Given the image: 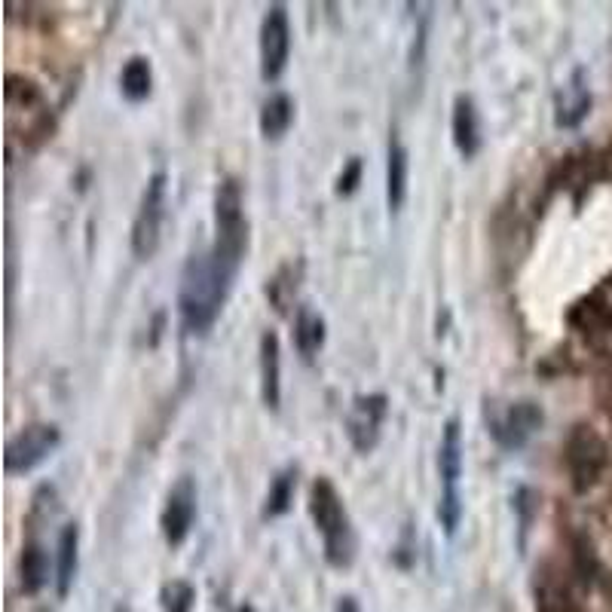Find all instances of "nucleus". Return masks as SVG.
<instances>
[{
    "label": "nucleus",
    "mask_w": 612,
    "mask_h": 612,
    "mask_svg": "<svg viewBox=\"0 0 612 612\" xmlns=\"http://www.w3.org/2000/svg\"><path fill=\"white\" fill-rule=\"evenodd\" d=\"M242 267V258L212 245L206 251L193 254L184 264L181 285H178V313L181 328L187 334H209L224 310V303L233 291L236 273Z\"/></svg>",
    "instance_id": "obj_1"
},
{
    "label": "nucleus",
    "mask_w": 612,
    "mask_h": 612,
    "mask_svg": "<svg viewBox=\"0 0 612 612\" xmlns=\"http://www.w3.org/2000/svg\"><path fill=\"white\" fill-rule=\"evenodd\" d=\"M310 515L316 521V530L322 533L328 564L349 567L355 557V530L343 505V496L328 478H316L310 487Z\"/></svg>",
    "instance_id": "obj_2"
},
{
    "label": "nucleus",
    "mask_w": 612,
    "mask_h": 612,
    "mask_svg": "<svg viewBox=\"0 0 612 612\" xmlns=\"http://www.w3.org/2000/svg\"><path fill=\"white\" fill-rule=\"evenodd\" d=\"M438 475H441V502H438V521L447 536L456 533L463 521V493H459V478H463V429L459 420L444 423L441 447H438Z\"/></svg>",
    "instance_id": "obj_3"
},
{
    "label": "nucleus",
    "mask_w": 612,
    "mask_h": 612,
    "mask_svg": "<svg viewBox=\"0 0 612 612\" xmlns=\"http://www.w3.org/2000/svg\"><path fill=\"white\" fill-rule=\"evenodd\" d=\"M166 172H153L141 193L138 212L132 221V254L138 261H150L160 248L163 221H166Z\"/></svg>",
    "instance_id": "obj_4"
},
{
    "label": "nucleus",
    "mask_w": 612,
    "mask_h": 612,
    "mask_svg": "<svg viewBox=\"0 0 612 612\" xmlns=\"http://www.w3.org/2000/svg\"><path fill=\"white\" fill-rule=\"evenodd\" d=\"M542 423H545L542 407L536 401H530V398L512 401V404H505V407H493V414L487 420L490 435H493V441L502 450H521V447H527V441L542 429Z\"/></svg>",
    "instance_id": "obj_5"
},
{
    "label": "nucleus",
    "mask_w": 612,
    "mask_h": 612,
    "mask_svg": "<svg viewBox=\"0 0 612 612\" xmlns=\"http://www.w3.org/2000/svg\"><path fill=\"white\" fill-rule=\"evenodd\" d=\"M245 202H242V187L236 178L221 181L215 193V242L218 248L245 258L248 248V221H245Z\"/></svg>",
    "instance_id": "obj_6"
},
{
    "label": "nucleus",
    "mask_w": 612,
    "mask_h": 612,
    "mask_svg": "<svg viewBox=\"0 0 612 612\" xmlns=\"http://www.w3.org/2000/svg\"><path fill=\"white\" fill-rule=\"evenodd\" d=\"M62 444V432L53 423H34L22 429L16 438H10L7 453H4V469L10 475H25L37 469L46 456H53V450Z\"/></svg>",
    "instance_id": "obj_7"
},
{
    "label": "nucleus",
    "mask_w": 612,
    "mask_h": 612,
    "mask_svg": "<svg viewBox=\"0 0 612 612\" xmlns=\"http://www.w3.org/2000/svg\"><path fill=\"white\" fill-rule=\"evenodd\" d=\"M291 59V22L282 4L267 7L261 22V77L267 83L279 80Z\"/></svg>",
    "instance_id": "obj_8"
},
{
    "label": "nucleus",
    "mask_w": 612,
    "mask_h": 612,
    "mask_svg": "<svg viewBox=\"0 0 612 612\" xmlns=\"http://www.w3.org/2000/svg\"><path fill=\"white\" fill-rule=\"evenodd\" d=\"M386 417H389V398L383 392L355 398L349 407V417H346V435L352 447L359 453H371L380 444Z\"/></svg>",
    "instance_id": "obj_9"
},
{
    "label": "nucleus",
    "mask_w": 612,
    "mask_h": 612,
    "mask_svg": "<svg viewBox=\"0 0 612 612\" xmlns=\"http://www.w3.org/2000/svg\"><path fill=\"white\" fill-rule=\"evenodd\" d=\"M193 521H196V484H193V478H178L166 496L163 515H160L163 539L172 548L184 545V539L193 530Z\"/></svg>",
    "instance_id": "obj_10"
},
{
    "label": "nucleus",
    "mask_w": 612,
    "mask_h": 612,
    "mask_svg": "<svg viewBox=\"0 0 612 612\" xmlns=\"http://www.w3.org/2000/svg\"><path fill=\"white\" fill-rule=\"evenodd\" d=\"M450 132H453V144L456 150L463 153V160H472L481 153L484 144V126H481V111L475 105V98L459 92L453 98V114H450Z\"/></svg>",
    "instance_id": "obj_11"
},
{
    "label": "nucleus",
    "mask_w": 612,
    "mask_h": 612,
    "mask_svg": "<svg viewBox=\"0 0 612 612\" xmlns=\"http://www.w3.org/2000/svg\"><path fill=\"white\" fill-rule=\"evenodd\" d=\"M591 111V89L585 83V71L579 68L570 83L557 92V101H554V123L560 129H576Z\"/></svg>",
    "instance_id": "obj_12"
},
{
    "label": "nucleus",
    "mask_w": 612,
    "mask_h": 612,
    "mask_svg": "<svg viewBox=\"0 0 612 612\" xmlns=\"http://www.w3.org/2000/svg\"><path fill=\"white\" fill-rule=\"evenodd\" d=\"M407 181H411V153L401 144V138H389L386 153V202L389 212H401L407 202Z\"/></svg>",
    "instance_id": "obj_13"
},
{
    "label": "nucleus",
    "mask_w": 612,
    "mask_h": 612,
    "mask_svg": "<svg viewBox=\"0 0 612 612\" xmlns=\"http://www.w3.org/2000/svg\"><path fill=\"white\" fill-rule=\"evenodd\" d=\"M261 398L270 411H279L282 404V349L279 337L267 331L261 337Z\"/></svg>",
    "instance_id": "obj_14"
},
{
    "label": "nucleus",
    "mask_w": 612,
    "mask_h": 612,
    "mask_svg": "<svg viewBox=\"0 0 612 612\" xmlns=\"http://www.w3.org/2000/svg\"><path fill=\"white\" fill-rule=\"evenodd\" d=\"M294 346L306 362H313L325 346V319L310 306H300L294 316Z\"/></svg>",
    "instance_id": "obj_15"
},
{
    "label": "nucleus",
    "mask_w": 612,
    "mask_h": 612,
    "mask_svg": "<svg viewBox=\"0 0 612 612\" xmlns=\"http://www.w3.org/2000/svg\"><path fill=\"white\" fill-rule=\"evenodd\" d=\"M258 123H261V135L267 141L282 138L294 123V98L288 92H273L261 105V120Z\"/></svg>",
    "instance_id": "obj_16"
},
{
    "label": "nucleus",
    "mask_w": 612,
    "mask_h": 612,
    "mask_svg": "<svg viewBox=\"0 0 612 612\" xmlns=\"http://www.w3.org/2000/svg\"><path fill=\"white\" fill-rule=\"evenodd\" d=\"M77 551H80V527L77 524H65L59 533V564H56V588L59 597H65L71 591V582L77 576Z\"/></svg>",
    "instance_id": "obj_17"
},
{
    "label": "nucleus",
    "mask_w": 612,
    "mask_h": 612,
    "mask_svg": "<svg viewBox=\"0 0 612 612\" xmlns=\"http://www.w3.org/2000/svg\"><path fill=\"white\" fill-rule=\"evenodd\" d=\"M120 89H123V98L132 101V105H141V101H147L150 92H153V68H150V59L132 56V59L123 65Z\"/></svg>",
    "instance_id": "obj_18"
},
{
    "label": "nucleus",
    "mask_w": 612,
    "mask_h": 612,
    "mask_svg": "<svg viewBox=\"0 0 612 612\" xmlns=\"http://www.w3.org/2000/svg\"><path fill=\"white\" fill-rule=\"evenodd\" d=\"M19 576H22V591L37 594L49 582V557L40 542H28L19 557Z\"/></svg>",
    "instance_id": "obj_19"
},
{
    "label": "nucleus",
    "mask_w": 612,
    "mask_h": 612,
    "mask_svg": "<svg viewBox=\"0 0 612 612\" xmlns=\"http://www.w3.org/2000/svg\"><path fill=\"white\" fill-rule=\"evenodd\" d=\"M294 487H297V469L288 466L282 469L273 481H270V490H267V499H264V521H273V518H282L291 502H294Z\"/></svg>",
    "instance_id": "obj_20"
},
{
    "label": "nucleus",
    "mask_w": 612,
    "mask_h": 612,
    "mask_svg": "<svg viewBox=\"0 0 612 612\" xmlns=\"http://www.w3.org/2000/svg\"><path fill=\"white\" fill-rule=\"evenodd\" d=\"M193 600H196V591L187 582H169L163 588L166 612H193Z\"/></svg>",
    "instance_id": "obj_21"
},
{
    "label": "nucleus",
    "mask_w": 612,
    "mask_h": 612,
    "mask_svg": "<svg viewBox=\"0 0 612 612\" xmlns=\"http://www.w3.org/2000/svg\"><path fill=\"white\" fill-rule=\"evenodd\" d=\"M362 172H365L362 160H359V157H352V160L343 166L340 178H337V196H352L355 190H359V184H362Z\"/></svg>",
    "instance_id": "obj_22"
},
{
    "label": "nucleus",
    "mask_w": 612,
    "mask_h": 612,
    "mask_svg": "<svg viewBox=\"0 0 612 612\" xmlns=\"http://www.w3.org/2000/svg\"><path fill=\"white\" fill-rule=\"evenodd\" d=\"M334 612H362V609H359V603H355V597H343Z\"/></svg>",
    "instance_id": "obj_23"
}]
</instances>
